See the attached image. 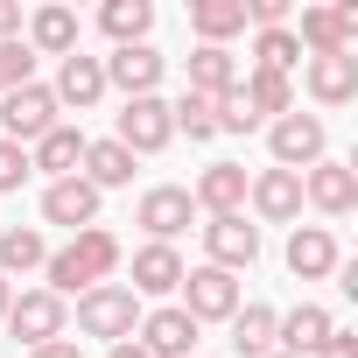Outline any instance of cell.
I'll use <instances>...</instances> for the list:
<instances>
[{
  "mask_svg": "<svg viewBox=\"0 0 358 358\" xmlns=\"http://www.w3.org/2000/svg\"><path fill=\"white\" fill-rule=\"evenodd\" d=\"M120 260H127V246H120L106 225L71 232L64 246H50V260H43V274H50V281H43V288H50V295H64V302H71V295H92L99 281H113V274H120Z\"/></svg>",
  "mask_w": 358,
  "mask_h": 358,
  "instance_id": "1",
  "label": "cell"
},
{
  "mask_svg": "<svg viewBox=\"0 0 358 358\" xmlns=\"http://www.w3.org/2000/svg\"><path fill=\"white\" fill-rule=\"evenodd\" d=\"M141 295L127 288V281H99L92 295H78V337H92V344H127L134 330H141Z\"/></svg>",
  "mask_w": 358,
  "mask_h": 358,
  "instance_id": "2",
  "label": "cell"
},
{
  "mask_svg": "<svg viewBox=\"0 0 358 358\" xmlns=\"http://www.w3.org/2000/svg\"><path fill=\"white\" fill-rule=\"evenodd\" d=\"M239 302H246V288H239V274H225V267H190L183 288H176V309H183L197 330H204V323H232Z\"/></svg>",
  "mask_w": 358,
  "mask_h": 358,
  "instance_id": "3",
  "label": "cell"
},
{
  "mask_svg": "<svg viewBox=\"0 0 358 358\" xmlns=\"http://www.w3.org/2000/svg\"><path fill=\"white\" fill-rule=\"evenodd\" d=\"M15 337V351H36V344H57V337H71V302L64 295H50V288H22L15 295V309H8V323H0Z\"/></svg>",
  "mask_w": 358,
  "mask_h": 358,
  "instance_id": "4",
  "label": "cell"
},
{
  "mask_svg": "<svg viewBox=\"0 0 358 358\" xmlns=\"http://www.w3.org/2000/svg\"><path fill=\"white\" fill-rule=\"evenodd\" d=\"M267 155H274V169H316L323 155H330V127H323V113H281V120H267Z\"/></svg>",
  "mask_w": 358,
  "mask_h": 358,
  "instance_id": "5",
  "label": "cell"
},
{
  "mask_svg": "<svg viewBox=\"0 0 358 358\" xmlns=\"http://www.w3.org/2000/svg\"><path fill=\"white\" fill-rule=\"evenodd\" d=\"M57 120H64V106L50 99V85H43V78H29V85H15V92H0V141L36 148Z\"/></svg>",
  "mask_w": 358,
  "mask_h": 358,
  "instance_id": "6",
  "label": "cell"
},
{
  "mask_svg": "<svg viewBox=\"0 0 358 358\" xmlns=\"http://www.w3.org/2000/svg\"><path fill=\"white\" fill-rule=\"evenodd\" d=\"M288 29H295L302 57H344V50H358V0H316Z\"/></svg>",
  "mask_w": 358,
  "mask_h": 358,
  "instance_id": "7",
  "label": "cell"
},
{
  "mask_svg": "<svg viewBox=\"0 0 358 358\" xmlns=\"http://www.w3.org/2000/svg\"><path fill=\"white\" fill-rule=\"evenodd\" d=\"M113 141L141 162V155H162L169 141H176V120H169V99L162 92H148V99H120V113H113Z\"/></svg>",
  "mask_w": 358,
  "mask_h": 358,
  "instance_id": "8",
  "label": "cell"
},
{
  "mask_svg": "<svg viewBox=\"0 0 358 358\" xmlns=\"http://www.w3.org/2000/svg\"><path fill=\"white\" fill-rule=\"evenodd\" d=\"M204 267H225V274H246L260 260V225L246 211H225V218H204Z\"/></svg>",
  "mask_w": 358,
  "mask_h": 358,
  "instance_id": "9",
  "label": "cell"
},
{
  "mask_svg": "<svg viewBox=\"0 0 358 358\" xmlns=\"http://www.w3.org/2000/svg\"><path fill=\"white\" fill-rule=\"evenodd\" d=\"M246 204H253V225H302V176L295 169H253L246 176Z\"/></svg>",
  "mask_w": 358,
  "mask_h": 358,
  "instance_id": "10",
  "label": "cell"
},
{
  "mask_svg": "<svg viewBox=\"0 0 358 358\" xmlns=\"http://www.w3.org/2000/svg\"><path fill=\"white\" fill-rule=\"evenodd\" d=\"M134 225H141L155 246H176V239L197 225V204H190V190H183V183H155V190H141Z\"/></svg>",
  "mask_w": 358,
  "mask_h": 358,
  "instance_id": "11",
  "label": "cell"
},
{
  "mask_svg": "<svg viewBox=\"0 0 358 358\" xmlns=\"http://www.w3.org/2000/svg\"><path fill=\"white\" fill-rule=\"evenodd\" d=\"M302 204L316 218H351L358 211V169L337 162V155H323L316 169H302Z\"/></svg>",
  "mask_w": 358,
  "mask_h": 358,
  "instance_id": "12",
  "label": "cell"
},
{
  "mask_svg": "<svg viewBox=\"0 0 358 358\" xmlns=\"http://www.w3.org/2000/svg\"><path fill=\"white\" fill-rule=\"evenodd\" d=\"M99 64H106V92H120V99H148V92H162V71H169V57H162L155 43L113 50V57H99Z\"/></svg>",
  "mask_w": 358,
  "mask_h": 358,
  "instance_id": "13",
  "label": "cell"
},
{
  "mask_svg": "<svg viewBox=\"0 0 358 358\" xmlns=\"http://www.w3.org/2000/svg\"><path fill=\"white\" fill-rule=\"evenodd\" d=\"M281 260H288V274H295V281H330V274H337V260H344V246H337V232H330V225H288Z\"/></svg>",
  "mask_w": 358,
  "mask_h": 358,
  "instance_id": "14",
  "label": "cell"
},
{
  "mask_svg": "<svg viewBox=\"0 0 358 358\" xmlns=\"http://www.w3.org/2000/svg\"><path fill=\"white\" fill-rule=\"evenodd\" d=\"M197 218H225V211H246V162H204L197 183H183Z\"/></svg>",
  "mask_w": 358,
  "mask_h": 358,
  "instance_id": "15",
  "label": "cell"
},
{
  "mask_svg": "<svg viewBox=\"0 0 358 358\" xmlns=\"http://www.w3.org/2000/svg\"><path fill=\"white\" fill-rule=\"evenodd\" d=\"M134 344H141L148 358H190V351H197V323L176 309V302H155V309H141Z\"/></svg>",
  "mask_w": 358,
  "mask_h": 358,
  "instance_id": "16",
  "label": "cell"
},
{
  "mask_svg": "<svg viewBox=\"0 0 358 358\" xmlns=\"http://www.w3.org/2000/svg\"><path fill=\"white\" fill-rule=\"evenodd\" d=\"M183 274H190V260H183V253L148 239V246H134V281H127V288H134L141 302H169L176 288H183Z\"/></svg>",
  "mask_w": 358,
  "mask_h": 358,
  "instance_id": "17",
  "label": "cell"
},
{
  "mask_svg": "<svg viewBox=\"0 0 358 358\" xmlns=\"http://www.w3.org/2000/svg\"><path fill=\"white\" fill-rule=\"evenodd\" d=\"M78 36H85V22H78V8H64V0H43V8L22 22V43L36 57H57V64L78 50Z\"/></svg>",
  "mask_w": 358,
  "mask_h": 358,
  "instance_id": "18",
  "label": "cell"
},
{
  "mask_svg": "<svg viewBox=\"0 0 358 358\" xmlns=\"http://www.w3.org/2000/svg\"><path fill=\"white\" fill-rule=\"evenodd\" d=\"M99 190L85 176H64V183H43V225H64V232H92L99 225Z\"/></svg>",
  "mask_w": 358,
  "mask_h": 358,
  "instance_id": "19",
  "label": "cell"
},
{
  "mask_svg": "<svg viewBox=\"0 0 358 358\" xmlns=\"http://www.w3.org/2000/svg\"><path fill=\"white\" fill-rule=\"evenodd\" d=\"M302 85H309V99L323 113L351 106L358 99V50H344V57H302Z\"/></svg>",
  "mask_w": 358,
  "mask_h": 358,
  "instance_id": "20",
  "label": "cell"
},
{
  "mask_svg": "<svg viewBox=\"0 0 358 358\" xmlns=\"http://www.w3.org/2000/svg\"><path fill=\"white\" fill-rule=\"evenodd\" d=\"M85 127H71V120H57L36 148H29V169L43 176V183H64V176H78V162H85Z\"/></svg>",
  "mask_w": 358,
  "mask_h": 358,
  "instance_id": "21",
  "label": "cell"
},
{
  "mask_svg": "<svg viewBox=\"0 0 358 358\" xmlns=\"http://www.w3.org/2000/svg\"><path fill=\"white\" fill-rule=\"evenodd\" d=\"M50 99H57V106L92 113V106L106 99V64H99V57H85V50H71V57L57 64V78H50Z\"/></svg>",
  "mask_w": 358,
  "mask_h": 358,
  "instance_id": "22",
  "label": "cell"
},
{
  "mask_svg": "<svg viewBox=\"0 0 358 358\" xmlns=\"http://www.w3.org/2000/svg\"><path fill=\"white\" fill-rule=\"evenodd\" d=\"M337 330V316L323 309V302H295V309H281V330H274V351H288V358H309L323 337Z\"/></svg>",
  "mask_w": 358,
  "mask_h": 358,
  "instance_id": "23",
  "label": "cell"
},
{
  "mask_svg": "<svg viewBox=\"0 0 358 358\" xmlns=\"http://www.w3.org/2000/svg\"><path fill=\"white\" fill-rule=\"evenodd\" d=\"M232 85H239V57H232V50L197 43V50H190V64H183V92H197V99H225Z\"/></svg>",
  "mask_w": 358,
  "mask_h": 358,
  "instance_id": "24",
  "label": "cell"
},
{
  "mask_svg": "<svg viewBox=\"0 0 358 358\" xmlns=\"http://www.w3.org/2000/svg\"><path fill=\"white\" fill-rule=\"evenodd\" d=\"M190 36L232 50V36H246V0H190Z\"/></svg>",
  "mask_w": 358,
  "mask_h": 358,
  "instance_id": "25",
  "label": "cell"
},
{
  "mask_svg": "<svg viewBox=\"0 0 358 358\" xmlns=\"http://www.w3.org/2000/svg\"><path fill=\"white\" fill-rule=\"evenodd\" d=\"M239 99H246V113L267 127V120L295 113V78H274V71H239Z\"/></svg>",
  "mask_w": 358,
  "mask_h": 358,
  "instance_id": "26",
  "label": "cell"
},
{
  "mask_svg": "<svg viewBox=\"0 0 358 358\" xmlns=\"http://www.w3.org/2000/svg\"><path fill=\"white\" fill-rule=\"evenodd\" d=\"M274 330H281V309L274 302H239V316H232V358H267L274 351Z\"/></svg>",
  "mask_w": 358,
  "mask_h": 358,
  "instance_id": "27",
  "label": "cell"
},
{
  "mask_svg": "<svg viewBox=\"0 0 358 358\" xmlns=\"http://www.w3.org/2000/svg\"><path fill=\"white\" fill-rule=\"evenodd\" d=\"M78 176L106 197V190H127L134 183V155L120 148V141H85V162H78Z\"/></svg>",
  "mask_w": 358,
  "mask_h": 358,
  "instance_id": "28",
  "label": "cell"
},
{
  "mask_svg": "<svg viewBox=\"0 0 358 358\" xmlns=\"http://www.w3.org/2000/svg\"><path fill=\"white\" fill-rule=\"evenodd\" d=\"M99 29L113 36V50H134L155 36V0H106L99 8Z\"/></svg>",
  "mask_w": 358,
  "mask_h": 358,
  "instance_id": "29",
  "label": "cell"
},
{
  "mask_svg": "<svg viewBox=\"0 0 358 358\" xmlns=\"http://www.w3.org/2000/svg\"><path fill=\"white\" fill-rule=\"evenodd\" d=\"M50 260V239H43V225H0V274H36Z\"/></svg>",
  "mask_w": 358,
  "mask_h": 358,
  "instance_id": "30",
  "label": "cell"
},
{
  "mask_svg": "<svg viewBox=\"0 0 358 358\" xmlns=\"http://www.w3.org/2000/svg\"><path fill=\"white\" fill-rule=\"evenodd\" d=\"M302 64V43H295V29H253V71H274V78H288Z\"/></svg>",
  "mask_w": 358,
  "mask_h": 358,
  "instance_id": "31",
  "label": "cell"
},
{
  "mask_svg": "<svg viewBox=\"0 0 358 358\" xmlns=\"http://www.w3.org/2000/svg\"><path fill=\"white\" fill-rule=\"evenodd\" d=\"M169 120H176V134H190V141H218V99L183 92V99L169 106Z\"/></svg>",
  "mask_w": 358,
  "mask_h": 358,
  "instance_id": "32",
  "label": "cell"
},
{
  "mask_svg": "<svg viewBox=\"0 0 358 358\" xmlns=\"http://www.w3.org/2000/svg\"><path fill=\"white\" fill-rule=\"evenodd\" d=\"M36 78V50L29 43H0V92H15Z\"/></svg>",
  "mask_w": 358,
  "mask_h": 358,
  "instance_id": "33",
  "label": "cell"
},
{
  "mask_svg": "<svg viewBox=\"0 0 358 358\" xmlns=\"http://www.w3.org/2000/svg\"><path fill=\"white\" fill-rule=\"evenodd\" d=\"M29 176H36V169H29V148H15V141H0V197H8V190H22Z\"/></svg>",
  "mask_w": 358,
  "mask_h": 358,
  "instance_id": "34",
  "label": "cell"
},
{
  "mask_svg": "<svg viewBox=\"0 0 358 358\" xmlns=\"http://www.w3.org/2000/svg\"><path fill=\"white\" fill-rule=\"evenodd\" d=\"M309 358H358V337H351V330H330V337H323Z\"/></svg>",
  "mask_w": 358,
  "mask_h": 358,
  "instance_id": "35",
  "label": "cell"
},
{
  "mask_svg": "<svg viewBox=\"0 0 358 358\" xmlns=\"http://www.w3.org/2000/svg\"><path fill=\"white\" fill-rule=\"evenodd\" d=\"M22 22H29L22 0H0V43H22Z\"/></svg>",
  "mask_w": 358,
  "mask_h": 358,
  "instance_id": "36",
  "label": "cell"
},
{
  "mask_svg": "<svg viewBox=\"0 0 358 358\" xmlns=\"http://www.w3.org/2000/svg\"><path fill=\"white\" fill-rule=\"evenodd\" d=\"M22 358H85V351H78V337H57V344H36V351H22Z\"/></svg>",
  "mask_w": 358,
  "mask_h": 358,
  "instance_id": "37",
  "label": "cell"
},
{
  "mask_svg": "<svg viewBox=\"0 0 358 358\" xmlns=\"http://www.w3.org/2000/svg\"><path fill=\"white\" fill-rule=\"evenodd\" d=\"M106 358H148V351H141V344L127 337V344H106Z\"/></svg>",
  "mask_w": 358,
  "mask_h": 358,
  "instance_id": "38",
  "label": "cell"
},
{
  "mask_svg": "<svg viewBox=\"0 0 358 358\" xmlns=\"http://www.w3.org/2000/svg\"><path fill=\"white\" fill-rule=\"evenodd\" d=\"M8 309H15V281L0 274V323H8Z\"/></svg>",
  "mask_w": 358,
  "mask_h": 358,
  "instance_id": "39",
  "label": "cell"
},
{
  "mask_svg": "<svg viewBox=\"0 0 358 358\" xmlns=\"http://www.w3.org/2000/svg\"><path fill=\"white\" fill-rule=\"evenodd\" d=\"M267 358H288V351H267Z\"/></svg>",
  "mask_w": 358,
  "mask_h": 358,
  "instance_id": "40",
  "label": "cell"
}]
</instances>
